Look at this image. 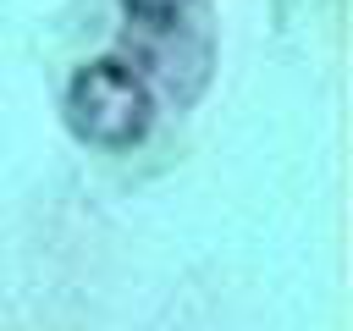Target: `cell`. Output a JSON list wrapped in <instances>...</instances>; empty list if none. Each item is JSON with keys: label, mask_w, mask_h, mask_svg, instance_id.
I'll return each mask as SVG.
<instances>
[{"label": "cell", "mask_w": 353, "mask_h": 331, "mask_svg": "<svg viewBox=\"0 0 353 331\" xmlns=\"http://www.w3.org/2000/svg\"><path fill=\"white\" fill-rule=\"evenodd\" d=\"M127 11H138V17H176L188 0H121Z\"/></svg>", "instance_id": "7a4b0ae2"}, {"label": "cell", "mask_w": 353, "mask_h": 331, "mask_svg": "<svg viewBox=\"0 0 353 331\" xmlns=\"http://www.w3.org/2000/svg\"><path fill=\"white\" fill-rule=\"evenodd\" d=\"M66 110H72L77 138H88V143H99V149H121V143L143 138V127H149V116H154V99H149L143 77H138L132 66H121V61H94V66L77 72Z\"/></svg>", "instance_id": "6da1fadb"}]
</instances>
